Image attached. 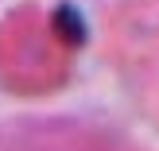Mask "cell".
Wrapping results in <instances>:
<instances>
[{"instance_id":"cell-1","label":"cell","mask_w":159,"mask_h":151,"mask_svg":"<svg viewBox=\"0 0 159 151\" xmlns=\"http://www.w3.org/2000/svg\"><path fill=\"white\" fill-rule=\"evenodd\" d=\"M54 27L58 31H66V43L74 47V43H82V20H78V12L74 8H58V12H54Z\"/></svg>"}]
</instances>
